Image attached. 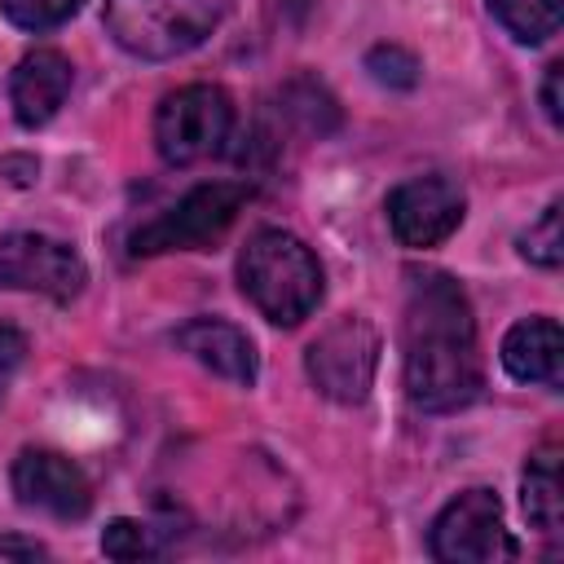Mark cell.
<instances>
[{"label":"cell","instance_id":"22","mask_svg":"<svg viewBox=\"0 0 564 564\" xmlns=\"http://www.w3.org/2000/svg\"><path fill=\"white\" fill-rule=\"evenodd\" d=\"M26 357V335L9 322H0V379H9Z\"/></svg>","mask_w":564,"mask_h":564},{"label":"cell","instance_id":"6","mask_svg":"<svg viewBox=\"0 0 564 564\" xmlns=\"http://www.w3.org/2000/svg\"><path fill=\"white\" fill-rule=\"evenodd\" d=\"M304 370L313 379V388L339 405H357L366 401L375 370H379V335L366 317H339L330 322L304 352Z\"/></svg>","mask_w":564,"mask_h":564},{"label":"cell","instance_id":"8","mask_svg":"<svg viewBox=\"0 0 564 564\" xmlns=\"http://www.w3.org/2000/svg\"><path fill=\"white\" fill-rule=\"evenodd\" d=\"M88 282L84 260L48 234H4L0 238V286L40 291L48 300H75Z\"/></svg>","mask_w":564,"mask_h":564},{"label":"cell","instance_id":"20","mask_svg":"<svg viewBox=\"0 0 564 564\" xmlns=\"http://www.w3.org/2000/svg\"><path fill=\"white\" fill-rule=\"evenodd\" d=\"M79 9V0H4V18L22 31H48L62 26L70 13Z\"/></svg>","mask_w":564,"mask_h":564},{"label":"cell","instance_id":"18","mask_svg":"<svg viewBox=\"0 0 564 564\" xmlns=\"http://www.w3.org/2000/svg\"><path fill=\"white\" fill-rule=\"evenodd\" d=\"M366 70H370L375 84L397 88V93H405V88L419 84V57L410 48H401V44H375L366 53Z\"/></svg>","mask_w":564,"mask_h":564},{"label":"cell","instance_id":"21","mask_svg":"<svg viewBox=\"0 0 564 564\" xmlns=\"http://www.w3.org/2000/svg\"><path fill=\"white\" fill-rule=\"evenodd\" d=\"M564 62H551L546 66V79H542V110H546V119L560 128L564 123Z\"/></svg>","mask_w":564,"mask_h":564},{"label":"cell","instance_id":"12","mask_svg":"<svg viewBox=\"0 0 564 564\" xmlns=\"http://www.w3.org/2000/svg\"><path fill=\"white\" fill-rule=\"evenodd\" d=\"M502 366L520 383H564V335L555 317H524L502 339Z\"/></svg>","mask_w":564,"mask_h":564},{"label":"cell","instance_id":"16","mask_svg":"<svg viewBox=\"0 0 564 564\" xmlns=\"http://www.w3.org/2000/svg\"><path fill=\"white\" fill-rule=\"evenodd\" d=\"M489 13L520 40V44H542L560 31L564 22V0H489Z\"/></svg>","mask_w":564,"mask_h":564},{"label":"cell","instance_id":"4","mask_svg":"<svg viewBox=\"0 0 564 564\" xmlns=\"http://www.w3.org/2000/svg\"><path fill=\"white\" fill-rule=\"evenodd\" d=\"M251 203L247 181H207L194 185L185 198H176L167 212H159L150 225L132 234V256H163V251H203L212 247L234 216Z\"/></svg>","mask_w":564,"mask_h":564},{"label":"cell","instance_id":"7","mask_svg":"<svg viewBox=\"0 0 564 564\" xmlns=\"http://www.w3.org/2000/svg\"><path fill=\"white\" fill-rule=\"evenodd\" d=\"M516 542L502 529V502L494 489H463L432 520V555L445 564H498L516 560Z\"/></svg>","mask_w":564,"mask_h":564},{"label":"cell","instance_id":"3","mask_svg":"<svg viewBox=\"0 0 564 564\" xmlns=\"http://www.w3.org/2000/svg\"><path fill=\"white\" fill-rule=\"evenodd\" d=\"M212 0H106V31L115 44L150 62L189 53L212 35Z\"/></svg>","mask_w":564,"mask_h":564},{"label":"cell","instance_id":"9","mask_svg":"<svg viewBox=\"0 0 564 564\" xmlns=\"http://www.w3.org/2000/svg\"><path fill=\"white\" fill-rule=\"evenodd\" d=\"M463 189L449 176H414L388 194V225L401 247H436L463 225Z\"/></svg>","mask_w":564,"mask_h":564},{"label":"cell","instance_id":"1","mask_svg":"<svg viewBox=\"0 0 564 564\" xmlns=\"http://www.w3.org/2000/svg\"><path fill=\"white\" fill-rule=\"evenodd\" d=\"M401 370L405 397L427 414H449L480 397L485 370L471 300L449 273H419L410 282L401 322Z\"/></svg>","mask_w":564,"mask_h":564},{"label":"cell","instance_id":"13","mask_svg":"<svg viewBox=\"0 0 564 564\" xmlns=\"http://www.w3.org/2000/svg\"><path fill=\"white\" fill-rule=\"evenodd\" d=\"M176 344L194 361H203L207 370H216L220 379L242 383V388L256 383V344L238 326H229L220 317H194V322H185L176 330Z\"/></svg>","mask_w":564,"mask_h":564},{"label":"cell","instance_id":"11","mask_svg":"<svg viewBox=\"0 0 564 564\" xmlns=\"http://www.w3.org/2000/svg\"><path fill=\"white\" fill-rule=\"evenodd\" d=\"M70 79H75L70 57H62L57 48H35V53H26V57L18 62L13 79H9L13 119H18L22 128H44V123L62 110V101H66V93H70Z\"/></svg>","mask_w":564,"mask_h":564},{"label":"cell","instance_id":"2","mask_svg":"<svg viewBox=\"0 0 564 564\" xmlns=\"http://www.w3.org/2000/svg\"><path fill=\"white\" fill-rule=\"evenodd\" d=\"M238 286L273 326H300L322 300V264L295 234L260 229L238 256Z\"/></svg>","mask_w":564,"mask_h":564},{"label":"cell","instance_id":"23","mask_svg":"<svg viewBox=\"0 0 564 564\" xmlns=\"http://www.w3.org/2000/svg\"><path fill=\"white\" fill-rule=\"evenodd\" d=\"M35 172H40V163L26 159V154H4V159H0V176H9L13 185H31Z\"/></svg>","mask_w":564,"mask_h":564},{"label":"cell","instance_id":"14","mask_svg":"<svg viewBox=\"0 0 564 564\" xmlns=\"http://www.w3.org/2000/svg\"><path fill=\"white\" fill-rule=\"evenodd\" d=\"M520 502H524V516L533 529L542 533H560L564 524V489H560V445L546 441L529 467H524V480H520Z\"/></svg>","mask_w":564,"mask_h":564},{"label":"cell","instance_id":"5","mask_svg":"<svg viewBox=\"0 0 564 564\" xmlns=\"http://www.w3.org/2000/svg\"><path fill=\"white\" fill-rule=\"evenodd\" d=\"M229 132H234V101L216 84H185L167 93L154 110V145L172 167H189L220 154Z\"/></svg>","mask_w":564,"mask_h":564},{"label":"cell","instance_id":"10","mask_svg":"<svg viewBox=\"0 0 564 564\" xmlns=\"http://www.w3.org/2000/svg\"><path fill=\"white\" fill-rule=\"evenodd\" d=\"M13 489L22 507L48 511L57 520H79L93 507V485L79 471V463H70L57 449H22L13 463Z\"/></svg>","mask_w":564,"mask_h":564},{"label":"cell","instance_id":"19","mask_svg":"<svg viewBox=\"0 0 564 564\" xmlns=\"http://www.w3.org/2000/svg\"><path fill=\"white\" fill-rule=\"evenodd\" d=\"M101 551L110 560H150L159 555V538L141 520H110L101 533Z\"/></svg>","mask_w":564,"mask_h":564},{"label":"cell","instance_id":"15","mask_svg":"<svg viewBox=\"0 0 564 564\" xmlns=\"http://www.w3.org/2000/svg\"><path fill=\"white\" fill-rule=\"evenodd\" d=\"M278 115H282L291 128H300L304 137H317V141L339 128V101H335L313 75H295V79L282 84V93H278Z\"/></svg>","mask_w":564,"mask_h":564},{"label":"cell","instance_id":"17","mask_svg":"<svg viewBox=\"0 0 564 564\" xmlns=\"http://www.w3.org/2000/svg\"><path fill=\"white\" fill-rule=\"evenodd\" d=\"M520 251L524 260H533L538 269H560L564 264V234H560V203H551L524 234H520Z\"/></svg>","mask_w":564,"mask_h":564}]
</instances>
